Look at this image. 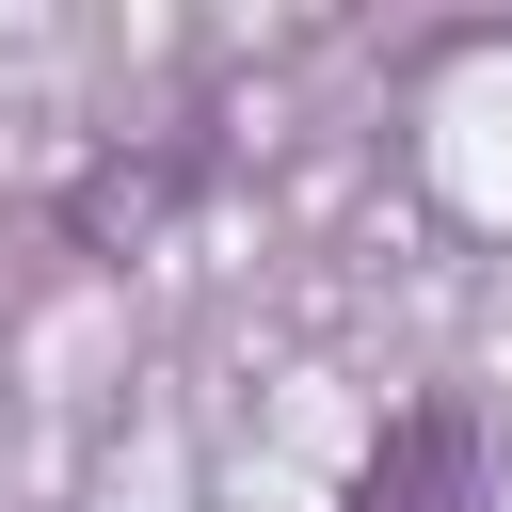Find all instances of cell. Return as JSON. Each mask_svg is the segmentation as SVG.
Here are the masks:
<instances>
[{
    "label": "cell",
    "mask_w": 512,
    "mask_h": 512,
    "mask_svg": "<svg viewBox=\"0 0 512 512\" xmlns=\"http://www.w3.org/2000/svg\"><path fill=\"white\" fill-rule=\"evenodd\" d=\"M336 512H496V464H480V416H464V400H400V416H384V432L352 448Z\"/></svg>",
    "instance_id": "1"
}]
</instances>
